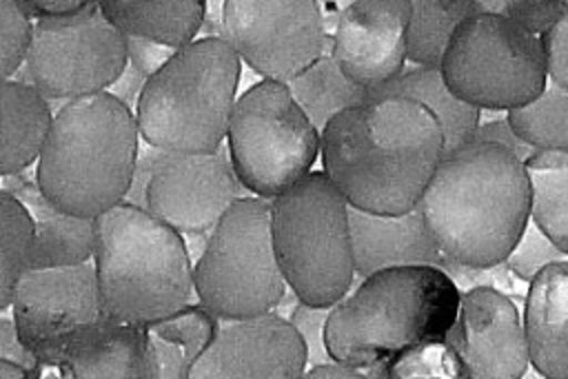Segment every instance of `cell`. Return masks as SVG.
<instances>
[{
    "label": "cell",
    "instance_id": "f546056e",
    "mask_svg": "<svg viewBox=\"0 0 568 379\" xmlns=\"http://www.w3.org/2000/svg\"><path fill=\"white\" fill-rule=\"evenodd\" d=\"M31 219L24 206L0 188V310L9 308L20 275L29 268Z\"/></svg>",
    "mask_w": 568,
    "mask_h": 379
},
{
    "label": "cell",
    "instance_id": "83f0119b",
    "mask_svg": "<svg viewBox=\"0 0 568 379\" xmlns=\"http://www.w3.org/2000/svg\"><path fill=\"white\" fill-rule=\"evenodd\" d=\"M475 13L477 0H410L406 60L415 66H439L455 29Z\"/></svg>",
    "mask_w": 568,
    "mask_h": 379
},
{
    "label": "cell",
    "instance_id": "1f68e13d",
    "mask_svg": "<svg viewBox=\"0 0 568 379\" xmlns=\"http://www.w3.org/2000/svg\"><path fill=\"white\" fill-rule=\"evenodd\" d=\"M33 20L18 0H0V80L22 66Z\"/></svg>",
    "mask_w": 568,
    "mask_h": 379
},
{
    "label": "cell",
    "instance_id": "8d00e7d4",
    "mask_svg": "<svg viewBox=\"0 0 568 379\" xmlns=\"http://www.w3.org/2000/svg\"><path fill=\"white\" fill-rule=\"evenodd\" d=\"M173 47L144 40V38H126V64L133 66L138 73L149 78L155 73L173 53Z\"/></svg>",
    "mask_w": 568,
    "mask_h": 379
},
{
    "label": "cell",
    "instance_id": "603a6c76",
    "mask_svg": "<svg viewBox=\"0 0 568 379\" xmlns=\"http://www.w3.org/2000/svg\"><path fill=\"white\" fill-rule=\"evenodd\" d=\"M51 102L29 82L0 80V177L24 173L47 137Z\"/></svg>",
    "mask_w": 568,
    "mask_h": 379
},
{
    "label": "cell",
    "instance_id": "cb8c5ba5",
    "mask_svg": "<svg viewBox=\"0 0 568 379\" xmlns=\"http://www.w3.org/2000/svg\"><path fill=\"white\" fill-rule=\"evenodd\" d=\"M124 38H144L166 47L195 40L206 20V0H91Z\"/></svg>",
    "mask_w": 568,
    "mask_h": 379
},
{
    "label": "cell",
    "instance_id": "30bf717a",
    "mask_svg": "<svg viewBox=\"0 0 568 379\" xmlns=\"http://www.w3.org/2000/svg\"><path fill=\"white\" fill-rule=\"evenodd\" d=\"M437 69L453 95L495 113L530 102L548 80L539 35L484 11L455 29Z\"/></svg>",
    "mask_w": 568,
    "mask_h": 379
},
{
    "label": "cell",
    "instance_id": "b9f144b4",
    "mask_svg": "<svg viewBox=\"0 0 568 379\" xmlns=\"http://www.w3.org/2000/svg\"><path fill=\"white\" fill-rule=\"evenodd\" d=\"M18 2L31 16V20H38V18H49V16H62V13L78 11L80 7H84L91 0H18Z\"/></svg>",
    "mask_w": 568,
    "mask_h": 379
},
{
    "label": "cell",
    "instance_id": "9c48e42d",
    "mask_svg": "<svg viewBox=\"0 0 568 379\" xmlns=\"http://www.w3.org/2000/svg\"><path fill=\"white\" fill-rule=\"evenodd\" d=\"M224 140L235 177L264 199L302 180L320 157V131L277 80H260L235 98Z\"/></svg>",
    "mask_w": 568,
    "mask_h": 379
},
{
    "label": "cell",
    "instance_id": "4dcf8cb0",
    "mask_svg": "<svg viewBox=\"0 0 568 379\" xmlns=\"http://www.w3.org/2000/svg\"><path fill=\"white\" fill-rule=\"evenodd\" d=\"M568 253L561 250L530 217L526 226L521 228L517 242L504 257L506 268L519 279V281H530L544 266L555 264V262H566Z\"/></svg>",
    "mask_w": 568,
    "mask_h": 379
},
{
    "label": "cell",
    "instance_id": "44dd1931",
    "mask_svg": "<svg viewBox=\"0 0 568 379\" xmlns=\"http://www.w3.org/2000/svg\"><path fill=\"white\" fill-rule=\"evenodd\" d=\"M220 319L189 301L175 313L142 324V379H186L211 344Z\"/></svg>",
    "mask_w": 568,
    "mask_h": 379
},
{
    "label": "cell",
    "instance_id": "74e56055",
    "mask_svg": "<svg viewBox=\"0 0 568 379\" xmlns=\"http://www.w3.org/2000/svg\"><path fill=\"white\" fill-rule=\"evenodd\" d=\"M493 115H495V117H490V120H481V115H479V122H477V126L473 129L470 140L501 144V146L510 148L515 155H519V157L524 160L532 148H530L526 142H521V140L513 133V129H510L506 115H504V117H497V113H493Z\"/></svg>",
    "mask_w": 568,
    "mask_h": 379
},
{
    "label": "cell",
    "instance_id": "7a4b0ae2",
    "mask_svg": "<svg viewBox=\"0 0 568 379\" xmlns=\"http://www.w3.org/2000/svg\"><path fill=\"white\" fill-rule=\"evenodd\" d=\"M415 206L444 259L499 264L528 222L524 162L501 144L468 140L442 155Z\"/></svg>",
    "mask_w": 568,
    "mask_h": 379
},
{
    "label": "cell",
    "instance_id": "7c38bea8",
    "mask_svg": "<svg viewBox=\"0 0 568 379\" xmlns=\"http://www.w3.org/2000/svg\"><path fill=\"white\" fill-rule=\"evenodd\" d=\"M222 38L262 80L288 82L326 44L320 0H222Z\"/></svg>",
    "mask_w": 568,
    "mask_h": 379
},
{
    "label": "cell",
    "instance_id": "3957f363",
    "mask_svg": "<svg viewBox=\"0 0 568 379\" xmlns=\"http://www.w3.org/2000/svg\"><path fill=\"white\" fill-rule=\"evenodd\" d=\"M331 306L324 344L331 359L388 377L408 352L444 341L455 321L459 288L433 264L375 270Z\"/></svg>",
    "mask_w": 568,
    "mask_h": 379
},
{
    "label": "cell",
    "instance_id": "5b68a950",
    "mask_svg": "<svg viewBox=\"0 0 568 379\" xmlns=\"http://www.w3.org/2000/svg\"><path fill=\"white\" fill-rule=\"evenodd\" d=\"M93 270L102 313L144 324L193 301L184 237L149 211L115 204L93 217Z\"/></svg>",
    "mask_w": 568,
    "mask_h": 379
},
{
    "label": "cell",
    "instance_id": "ba28073f",
    "mask_svg": "<svg viewBox=\"0 0 568 379\" xmlns=\"http://www.w3.org/2000/svg\"><path fill=\"white\" fill-rule=\"evenodd\" d=\"M288 286L271 242V206L240 197L206 235L193 262V297L220 321L275 310Z\"/></svg>",
    "mask_w": 568,
    "mask_h": 379
},
{
    "label": "cell",
    "instance_id": "ab89813d",
    "mask_svg": "<svg viewBox=\"0 0 568 379\" xmlns=\"http://www.w3.org/2000/svg\"><path fill=\"white\" fill-rule=\"evenodd\" d=\"M144 75L138 73L133 66H124V71L120 73V78L106 89L111 95H115L122 104H126L131 111L135 109V102L140 98V91L144 86Z\"/></svg>",
    "mask_w": 568,
    "mask_h": 379
},
{
    "label": "cell",
    "instance_id": "f35d334b",
    "mask_svg": "<svg viewBox=\"0 0 568 379\" xmlns=\"http://www.w3.org/2000/svg\"><path fill=\"white\" fill-rule=\"evenodd\" d=\"M0 359L22 366L29 377H40L44 372V368L38 363V359L20 341L11 317H0Z\"/></svg>",
    "mask_w": 568,
    "mask_h": 379
},
{
    "label": "cell",
    "instance_id": "d4e9b609",
    "mask_svg": "<svg viewBox=\"0 0 568 379\" xmlns=\"http://www.w3.org/2000/svg\"><path fill=\"white\" fill-rule=\"evenodd\" d=\"M402 95L419 102L439 124L444 135V153L470 140L473 129L479 122L481 111L466 104L446 86L437 66L402 69L395 80L373 91L368 98Z\"/></svg>",
    "mask_w": 568,
    "mask_h": 379
},
{
    "label": "cell",
    "instance_id": "8fae6325",
    "mask_svg": "<svg viewBox=\"0 0 568 379\" xmlns=\"http://www.w3.org/2000/svg\"><path fill=\"white\" fill-rule=\"evenodd\" d=\"M126 66V38L93 2L38 18L22 60V80L49 102L106 91Z\"/></svg>",
    "mask_w": 568,
    "mask_h": 379
},
{
    "label": "cell",
    "instance_id": "f1b7e54d",
    "mask_svg": "<svg viewBox=\"0 0 568 379\" xmlns=\"http://www.w3.org/2000/svg\"><path fill=\"white\" fill-rule=\"evenodd\" d=\"M513 133L530 148L568 151V89L546 80L530 102L506 111Z\"/></svg>",
    "mask_w": 568,
    "mask_h": 379
},
{
    "label": "cell",
    "instance_id": "52a82bcc",
    "mask_svg": "<svg viewBox=\"0 0 568 379\" xmlns=\"http://www.w3.org/2000/svg\"><path fill=\"white\" fill-rule=\"evenodd\" d=\"M271 242L288 290L304 304L333 306L355 284L348 202L324 171L268 199Z\"/></svg>",
    "mask_w": 568,
    "mask_h": 379
},
{
    "label": "cell",
    "instance_id": "d6a6232c",
    "mask_svg": "<svg viewBox=\"0 0 568 379\" xmlns=\"http://www.w3.org/2000/svg\"><path fill=\"white\" fill-rule=\"evenodd\" d=\"M477 4L479 11L510 18L537 35L568 13V0H477Z\"/></svg>",
    "mask_w": 568,
    "mask_h": 379
},
{
    "label": "cell",
    "instance_id": "7402d4cb",
    "mask_svg": "<svg viewBox=\"0 0 568 379\" xmlns=\"http://www.w3.org/2000/svg\"><path fill=\"white\" fill-rule=\"evenodd\" d=\"M55 370L73 379H142V324L102 313L71 344Z\"/></svg>",
    "mask_w": 568,
    "mask_h": 379
},
{
    "label": "cell",
    "instance_id": "6da1fadb",
    "mask_svg": "<svg viewBox=\"0 0 568 379\" xmlns=\"http://www.w3.org/2000/svg\"><path fill=\"white\" fill-rule=\"evenodd\" d=\"M322 171L348 206L397 215L413 208L444 155L437 120L402 95L368 98L320 131Z\"/></svg>",
    "mask_w": 568,
    "mask_h": 379
},
{
    "label": "cell",
    "instance_id": "60d3db41",
    "mask_svg": "<svg viewBox=\"0 0 568 379\" xmlns=\"http://www.w3.org/2000/svg\"><path fill=\"white\" fill-rule=\"evenodd\" d=\"M306 379H326V377H335V379H368V372L359 366H353V363H346V361H337V359H328V361H322V363H315V366H308L304 370Z\"/></svg>",
    "mask_w": 568,
    "mask_h": 379
},
{
    "label": "cell",
    "instance_id": "484cf974",
    "mask_svg": "<svg viewBox=\"0 0 568 379\" xmlns=\"http://www.w3.org/2000/svg\"><path fill=\"white\" fill-rule=\"evenodd\" d=\"M521 162L530 191L528 217L568 253V151L532 148Z\"/></svg>",
    "mask_w": 568,
    "mask_h": 379
},
{
    "label": "cell",
    "instance_id": "7bdbcfd3",
    "mask_svg": "<svg viewBox=\"0 0 568 379\" xmlns=\"http://www.w3.org/2000/svg\"><path fill=\"white\" fill-rule=\"evenodd\" d=\"M0 377H9V379H20V377H29L27 370L13 361L0 359Z\"/></svg>",
    "mask_w": 568,
    "mask_h": 379
},
{
    "label": "cell",
    "instance_id": "e0dca14e",
    "mask_svg": "<svg viewBox=\"0 0 568 379\" xmlns=\"http://www.w3.org/2000/svg\"><path fill=\"white\" fill-rule=\"evenodd\" d=\"M408 18L410 0H351L328 31L337 66L368 95L404 69Z\"/></svg>",
    "mask_w": 568,
    "mask_h": 379
},
{
    "label": "cell",
    "instance_id": "e575fe53",
    "mask_svg": "<svg viewBox=\"0 0 568 379\" xmlns=\"http://www.w3.org/2000/svg\"><path fill=\"white\" fill-rule=\"evenodd\" d=\"M439 268L446 270V275L455 281V286L459 288V293L468 290V288H477V286H490L497 288L501 293H513L517 290V277L506 268L504 262L499 264H490V266H466V264H457L450 259H442Z\"/></svg>",
    "mask_w": 568,
    "mask_h": 379
},
{
    "label": "cell",
    "instance_id": "d6986e66",
    "mask_svg": "<svg viewBox=\"0 0 568 379\" xmlns=\"http://www.w3.org/2000/svg\"><path fill=\"white\" fill-rule=\"evenodd\" d=\"M521 328L528 366L546 379H568V259L528 281Z\"/></svg>",
    "mask_w": 568,
    "mask_h": 379
},
{
    "label": "cell",
    "instance_id": "4316f807",
    "mask_svg": "<svg viewBox=\"0 0 568 379\" xmlns=\"http://www.w3.org/2000/svg\"><path fill=\"white\" fill-rule=\"evenodd\" d=\"M284 84L317 131H322L335 113L368 100V91L353 84L337 66L328 47V33L322 53Z\"/></svg>",
    "mask_w": 568,
    "mask_h": 379
},
{
    "label": "cell",
    "instance_id": "2e32d148",
    "mask_svg": "<svg viewBox=\"0 0 568 379\" xmlns=\"http://www.w3.org/2000/svg\"><path fill=\"white\" fill-rule=\"evenodd\" d=\"M306 348L288 317L268 310L226 319L193 363L191 379H300Z\"/></svg>",
    "mask_w": 568,
    "mask_h": 379
},
{
    "label": "cell",
    "instance_id": "5bb4252c",
    "mask_svg": "<svg viewBox=\"0 0 568 379\" xmlns=\"http://www.w3.org/2000/svg\"><path fill=\"white\" fill-rule=\"evenodd\" d=\"M244 195L224 144L211 153L160 148L146 184L144 211L180 235H209L222 213Z\"/></svg>",
    "mask_w": 568,
    "mask_h": 379
},
{
    "label": "cell",
    "instance_id": "ffe728a7",
    "mask_svg": "<svg viewBox=\"0 0 568 379\" xmlns=\"http://www.w3.org/2000/svg\"><path fill=\"white\" fill-rule=\"evenodd\" d=\"M0 188L11 193L31 219L29 268H55L91 262L93 219L58 208L38 188L36 180L22 173L0 177Z\"/></svg>",
    "mask_w": 568,
    "mask_h": 379
},
{
    "label": "cell",
    "instance_id": "836d02e7",
    "mask_svg": "<svg viewBox=\"0 0 568 379\" xmlns=\"http://www.w3.org/2000/svg\"><path fill=\"white\" fill-rule=\"evenodd\" d=\"M331 306H311L304 301H295L288 321L297 330V335L304 341L306 348V368L328 361L331 355L324 344V328H326V317H328Z\"/></svg>",
    "mask_w": 568,
    "mask_h": 379
},
{
    "label": "cell",
    "instance_id": "4fadbf2b",
    "mask_svg": "<svg viewBox=\"0 0 568 379\" xmlns=\"http://www.w3.org/2000/svg\"><path fill=\"white\" fill-rule=\"evenodd\" d=\"M9 306L27 350L44 370L58 368L71 344L102 317L93 264L27 268Z\"/></svg>",
    "mask_w": 568,
    "mask_h": 379
},
{
    "label": "cell",
    "instance_id": "8992f818",
    "mask_svg": "<svg viewBox=\"0 0 568 379\" xmlns=\"http://www.w3.org/2000/svg\"><path fill=\"white\" fill-rule=\"evenodd\" d=\"M237 84L240 58L222 35L178 47L144 80L133 109L140 140L169 153L220 148Z\"/></svg>",
    "mask_w": 568,
    "mask_h": 379
},
{
    "label": "cell",
    "instance_id": "277c9868",
    "mask_svg": "<svg viewBox=\"0 0 568 379\" xmlns=\"http://www.w3.org/2000/svg\"><path fill=\"white\" fill-rule=\"evenodd\" d=\"M138 146L133 111L109 91L67 100L38 153L36 184L58 208L93 219L124 199Z\"/></svg>",
    "mask_w": 568,
    "mask_h": 379
},
{
    "label": "cell",
    "instance_id": "d590c367",
    "mask_svg": "<svg viewBox=\"0 0 568 379\" xmlns=\"http://www.w3.org/2000/svg\"><path fill=\"white\" fill-rule=\"evenodd\" d=\"M546 78L568 89V13L539 33Z\"/></svg>",
    "mask_w": 568,
    "mask_h": 379
},
{
    "label": "cell",
    "instance_id": "9a60e30c",
    "mask_svg": "<svg viewBox=\"0 0 568 379\" xmlns=\"http://www.w3.org/2000/svg\"><path fill=\"white\" fill-rule=\"evenodd\" d=\"M459 377L519 379L528 370L521 315L510 295L477 286L459 293L457 315L444 337Z\"/></svg>",
    "mask_w": 568,
    "mask_h": 379
},
{
    "label": "cell",
    "instance_id": "ac0fdd59",
    "mask_svg": "<svg viewBox=\"0 0 568 379\" xmlns=\"http://www.w3.org/2000/svg\"><path fill=\"white\" fill-rule=\"evenodd\" d=\"M348 233L355 277H366L390 266H439L444 259L417 206L397 215L348 206Z\"/></svg>",
    "mask_w": 568,
    "mask_h": 379
}]
</instances>
